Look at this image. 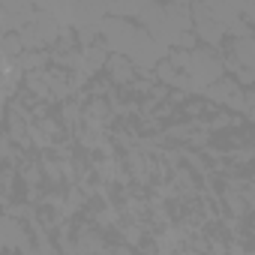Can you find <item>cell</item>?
Returning <instances> with one entry per match:
<instances>
[{
	"mask_svg": "<svg viewBox=\"0 0 255 255\" xmlns=\"http://www.w3.org/2000/svg\"><path fill=\"white\" fill-rule=\"evenodd\" d=\"M183 75H186V81H189V93H192V90H201V93H204L210 84H216V81L225 75V69H222V60H219L216 51L198 45L195 51H189V60H186Z\"/></svg>",
	"mask_w": 255,
	"mask_h": 255,
	"instance_id": "1",
	"label": "cell"
},
{
	"mask_svg": "<svg viewBox=\"0 0 255 255\" xmlns=\"http://www.w3.org/2000/svg\"><path fill=\"white\" fill-rule=\"evenodd\" d=\"M189 24H192V33H195L198 45H204V48H210V51H219V48H222V42H225V27L207 12L204 3L189 6Z\"/></svg>",
	"mask_w": 255,
	"mask_h": 255,
	"instance_id": "2",
	"label": "cell"
},
{
	"mask_svg": "<svg viewBox=\"0 0 255 255\" xmlns=\"http://www.w3.org/2000/svg\"><path fill=\"white\" fill-rule=\"evenodd\" d=\"M0 249L3 252H21V255H30L33 252V237L27 231L24 222L6 216V213H0Z\"/></svg>",
	"mask_w": 255,
	"mask_h": 255,
	"instance_id": "3",
	"label": "cell"
},
{
	"mask_svg": "<svg viewBox=\"0 0 255 255\" xmlns=\"http://www.w3.org/2000/svg\"><path fill=\"white\" fill-rule=\"evenodd\" d=\"M102 72H105L108 84H111V87H120V90H123V87H129V84L138 78L135 63L126 57V54H108V60H105Z\"/></svg>",
	"mask_w": 255,
	"mask_h": 255,
	"instance_id": "4",
	"label": "cell"
},
{
	"mask_svg": "<svg viewBox=\"0 0 255 255\" xmlns=\"http://www.w3.org/2000/svg\"><path fill=\"white\" fill-rule=\"evenodd\" d=\"M72 237H75V249H78L81 255H99V252L108 246V243H105V231L96 228L93 222H90V225H87V222L78 225Z\"/></svg>",
	"mask_w": 255,
	"mask_h": 255,
	"instance_id": "5",
	"label": "cell"
},
{
	"mask_svg": "<svg viewBox=\"0 0 255 255\" xmlns=\"http://www.w3.org/2000/svg\"><path fill=\"white\" fill-rule=\"evenodd\" d=\"M42 81L51 93V102H66L72 96V87H69V72L57 69V66H48L42 69Z\"/></svg>",
	"mask_w": 255,
	"mask_h": 255,
	"instance_id": "6",
	"label": "cell"
},
{
	"mask_svg": "<svg viewBox=\"0 0 255 255\" xmlns=\"http://www.w3.org/2000/svg\"><path fill=\"white\" fill-rule=\"evenodd\" d=\"M12 66H15L18 72H24V75H30V72H42V69L51 66V54H48V51H21L18 60H15Z\"/></svg>",
	"mask_w": 255,
	"mask_h": 255,
	"instance_id": "7",
	"label": "cell"
},
{
	"mask_svg": "<svg viewBox=\"0 0 255 255\" xmlns=\"http://www.w3.org/2000/svg\"><path fill=\"white\" fill-rule=\"evenodd\" d=\"M81 114H84V105L78 102V99H66V102H60V126L63 129H78L81 126Z\"/></svg>",
	"mask_w": 255,
	"mask_h": 255,
	"instance_id": "8",
	"label": "cell"
},
{
	"mask_svg": "<svg viewBox=\"0 0 255 255\" xmlns=\"http://www.w3.org/2000/svg\"><path fill=\"white\" fill-rule=\"evenodd\" d=\"M21 51H24V45H21L18 33H3V36H0V54H3L6 63H15Z\"/></svg>",
	"mask_w": 255,
	"mask_h": 255,
	"instance_id": "9",
	"label": "cell"
},
{
	"mask_svg": "<svg viewBox=\"0 0 255 255\" xmlns=\"http://www.w3.org/2000/svg\"><path fill=\"white\" fill-rule=\"evenodd\" d=\"M12 186H15V168L0 165V207L12 204Z\"/></svg>",
	"mask_w": 255,
	"mask_h": 255,
	"instance_id": "10",
	"label": "cell"
},
{
	"mask_svg": "<svg viewBox=\"0 0 255 255\" xmlns=\"http://www.w3.org/2000/svg\"><path fill=\"white\" fill-rule=\"evenodd\" d=\"M21 150L18 147H12V141L6 138V132L3 129H0V165H3V162H12V165H18L21 162Z\"/></svg>",
	"mask_w": 255,
	"mask_h": 255,
	"instance_id": "11",
	"label": "cell"
},
{
	"mask_svg": "<svg viewBox=\"0 0 255 255\" xmlns=\"http://www.w3.org/2000/svg\"><path fill=\"white\" fill-rule=\"evenodd\" d=\"M111 255H138L132 246H126V243H117V246H111Z\"/></svg>",
	"mask_w": 255,
	"mask_h": 255,
	"instance_id": "12",
	"label": "cell"
},
{
	"mask_svg": "<svg viewBox=\"0 0 255 255\" xmlns=\"http://www.w3.org/2000/svg\"><path fill=\"white\" fill-rule=\"evenodd\" d=\"M6 120V105H0V123Z\"/></svg>",
	"mask_w": 255,
	"mask_h": 255,
	"instance_id": "13",
	"label": "cell"
},
{
	"mask_svg": "<svg viewBox=\"0 0 255 255\" xmlns=\"http://www.w3.org/2000/svg\"><path fill=\"white\" fill-rule=\"evenodd\" d=\"M99 255H111V246H105V249H102V252H99Z\"/></svg>",
	"mask_w": 255,
	"mask_h": 255,
	"instance_id": "14",
	"label": "cell"
}]
</instances>
